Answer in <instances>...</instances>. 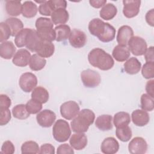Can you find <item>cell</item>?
Segmentation results:
<instances>
[{"instance_id": "1", "label": "cell", "mask_w": 154, "mask_h": 154, "mask_svg": "<svg viewBox=\"0 0 154 154\" xmlns=\"http://www.w3.org/2000/svg\"><path fill=\"white\" fill-rule=\"evenodd\" d=\"M88 28L91 34L102 42L108 43L112 41L115 38L116 29L114 27L99 18H94L90 20Z\"/></svg>"}, {"instance_id": "2", "label": "cell", "mask_w": 154, "mask_h": 154, "mask_svg": "<svg viewBox=\"0 0 154 154\" xmlns=\"http://www.w3.org/2000/svg\"><path fill=\"white\" fill-rule=\"evenodd\" d=\"M88 60L92 66L101 70H108L114 64L112 56L99 48H94L90 51L88 54Z\"/></svg>"}, {"instance_id": "3", "label": "cell", "mask_w": 154, "mask_h": 154, "mask_svg": "<svg viewBox=\"0 0 154 154\" xmlns=\"http://www.w3.org/2000/svg\"><path fill=\"white\" fill-rule=\"evenodd\" d=\"M95 120V114L90 109H83L79 111L78 115L70 123L72 131L76 133H84Z\"/></svg>"}, {"instance_id": "4", "label": "cell", "mask_w": 154, "mask_h": 154, "mask_svg": "<svg viewBox=\"0 0 154 154\" xmlns=\"http://www.w3.org/2000/svg\"><path fill=\"white\" fill-rule=\"evenodd\" d=\"M54 23L51 19L40 17L35 21V27L38 37L43 41L51 42L55 40L56 34L55 29H53Z\"/></svg>"}, {"instance_id": "5", "label": "cell", "mask_w": 154, "mask_h": 154, "mask_svg": "<svg viewBox=\"0 0 154 154\" xmlns=\"http://www.w3.org/2000/svg\"><path fill=\"white\" fill-rule=\"evenodd\" d=\"M71 129L69 123L63 119L56 121L52 128V135L54 139L60 143L66 141L71 135Z\"/></svg>"}, {"instance_id": "6", "label": "cell", "mask_w": 154, "mask_h": 154, "mask_svg": "<svg viewBox=\"0 0 154 154\" xmlns=\"http://www.w3.org/2000/svg\"><path fill=\"white\" fill-rule=\"evenodd\" d=\"M81 79L84 85L87 88H94L98 86L101 81L100 74L91 69L82 71Z\"/></svg>"}, {"instance_id": "7", "label": "cell", "mask_w": 154, "mask_h": 154, "mask_svg": "<svg viewBox=\"0 0 154 154\" xmlns=\"http://www.w3.org/2000/svg\"><path fill=\"white\" fill-rule=\"evenodd\" d=\"M128 49L135 56H141L144 54L147 45L146 40L139 36H133L129 40Z\"/></svg>"}, {"instance_id": "8", "label": "cell", "mask_w": 154, "mask_h": 154, "mask_svg": "<svg viewBox=\"0 0 154 154\" xmlns=\"http://www.w3.org/2000/svg\"><path fill=\"white\" fill-rule=\"evenodd\" d=\"M80 111L78 103L73 100L64 102L60 106V113L61 116L66 120L73 119Z\"/></svg>"}, {"instance_id": "9", "label": "cell", "mask_w": 154, "mask_h": 154, "mask_svg": "<svg viewBox=\"0 0 154 154\" xmlns=\"http://www.w3.org/2000/svg\"><path fill=\"white\" fill-rule=\"evenodd\" d=\"M37 84V78L32 73L25 72L22 74L19 78V87L24 92H31L35 88Z\"/></svg>"}, {"instance_id": "10", "label": "cell", "mask_w": 154, "mask_h": 154, "mask_svg": "<svg viewBox=\"0 0 154 154\" xmlns=\"http://www.w3.org/2000/svg\"><path fill=\"white\" fill-rule=\"evenodd\" d=\"M37 123L43 128H49L56 120V114L50 109H43L40 111L36 116Z\"/></svg>"}, {"instance_id": "11", "label": "cell", "mask_w": 154, "mask_h": 154, "mask_svg": "<svg viewBox=\"0 0 154 154\" xmlns=\"http://www.w3.org/2000/svg\"><path fill=\"white\" fill-rule=\"evenodd\" d=\"M123 4V13L126 17L132 18L138 15L140 12L141 1L124 0Z\"/></svg>"}, {"instance_id": "12", "label": "cell", "mask_w": 154, "mask_h": 154, "mask_svg": "<svg viewBox=\"0 0 154 154\" xmlns=\"http://www.w3.org/2000/svg\"><path fill=\"white\" fill-rule=\"evenodd\" d=\"M147 143L142 137L134 138L128 144V150L132 154H144L147 150Z\"/></svg>"}, {"instance_id": "13", "label": "cell", "mask_w": 154, "mask_h": 154, "mask_svg": "<svg viewBox=\"0 0 154 154\" xmlns=\"http://www.w3.org/2000/svg\"><path fill=\"white\" fill-rule=\"evenodd\" d=\"M87 35L85 33L78 29H73L71 31L69 40L70 45L75 48H81L87 43Z\"/></svg>"}, {"instance_id": "14", "label": "cell", "mask_w": 154, "mask_h": 154, "mask_svg": "<svg viewBox=\"0 0 154 154\" xmlns=\"http://www.w3.org/2000/svg\"><path fill=\"white\" fill-rule=\"evenodd\" d=\"M134 35L132 28L128 25H123L118 30L116 39L119 45L126 46L129 40Z\"/></svg>"}, {"instance_id": "15", "label": "cell", "mask_w": 154, "mask_h": 154, "mask_svg": "<svg viewBox=\"0 0 154 154\" xmlns=\"http://www.w3.org/2000/svg\"><path fill=\"white\" fill-rule=\"evenodd\" d=\"M31 57V54L28 50L20 49L14 55L12 62L16 66L26 67L29 63Z\"/></svg>"}, {"instance_id": "16", "label": "cell", "mask_w": 154, "mask_h": 154, "mask_svg": "<svg viewBox=\"0 0 154 154\" xmlns=\"http://www.w3.org/2000/svg\"><path fill=\"white\" fill-rule=\"evenodd\" d=\"M119 149V142L112 137L105 138L100 146V150L105 154H114L118 152Z\"/></svg>"}, {"instance_id": "17", "label": "cell", "mask_w": 154, "mask_h": 154, "mask_svg": "<svg viewBox=\"0 0 154 154\" xmlns=\"http://www.w3.org/2000/svg\"><path fill=\"white\" fill-rule=\"evenodd\" d=\"M88 140L84 133H76L72 134L69 140L70 146L75 150H81L84 149L87 145Z\"/></svg>"}, {"instance_id": "18", "label": "cell", "mask_w": 154, "mask_h": 154, "mask_svg": "<svg viewBox=\"0 0 154 154\" xmlns=\"http://www.w3.org/2000/svg\"><path fill=\"white\" fill-rule=\"evenodd\" d=\"M133 123L137 126H146L150 120V117L146 111L143 109H135L131 114Z\"/></svg>"}, {"instance_id": "19", "label": "cell", "mask_w": 154, "mask_h": 154, "mask_svg": "<svg viewBox=\"0 0 154 154\" xmlns=\"http://www.w3.org/2000/svg\"><path fill=\"white\" fill-rule=\"evenodd\" d=\"M55 51V46L51 42L43 41L42 40L39 43L35 52L43 58H49L51 57Z\"/></svg>"}, {"instance_id": "20", "label": "cell", "mask_w": 154, "mask_h": 154, "mask_svg": "<svg viewBox=\"0 0 154 154\" xmlns=\"http://www.w3.org/2000/svg\"><path fill=\"white\" fill-rule=\"evenodd\" d=\"M95 126L102 131H109L112 129V117L109 114L99 116L95 120Z\"/></svg>"}, {"instance_id": "21", "label": "cell", "mask_w": 154, "mask_h": 154, "mask_svg": "<svg viewBox=\"0 0 154 154\" xmlns=\"http://www.w3.org/2000/svg\"><path fill=\"white\" fill-rule=\"evenodd\" d=\"M41 41L42 39L38 37L36 30L30 28L26 38V48L31 52H35Z\"/></svg>"}, {"instance_id": "22", "label": "cell", "mask_w": 154, "mask_h": 154, "mask_svg": "<svg viewBox=\"0 0 154 154\" xmlns=\"http://www.w3.org/2000/svg\"><path fill=\"white\" fill-rule=\"evenodd\" d=\"M16 48L11 41L3 42L0 45V55L6 60L11 59L16 53Z\"/></svg>"}, {"instance_id": "23", "label": "cell", "mask_w": 154, "mask_h": 154, "mask_svg": "<svg viewBox=\"0 0 154 154\" xmlns=\"http://www.w3.org/2000/svg\"><path fill=\"white\" fill-rule=\"evenodd\" d=\"M51 16L54 25H64L69 19V12L64 8H58L54 10Z\"/></svg>"}, {"instance_id": "24", "label": "cell", "mask_w": 154, "mask_h": 154, "mask_svg": "<svg viewBox=\"0 0 154 154\" xmlns=\"http://www.w3.org/2000/svg\"><path fill=\"white\" fill-rule=\"evenodd\" d=\"M130 51L126 46L117 45L114 48L112 55L113 58L119 62H123L126 61L130 57Z\"/></svg>"}, {"instance_id": "25", "label": "cell", "mask_w": 154, "mask_h": 154, "mask_svg": "<svg viewBox=\"0 0 154 154\" xmlns=\"http://www.w3.org/2000/svg\"><path fill=\"white\" fill-rule=\"evenodd\" d=\"M125 71L129 75H135L138 73L141 67V64L140 61L135 57H131L128 59L123 64Z\"/></svg>"}, {"instance_id": "26", "label": "cell", "mask_w": 154, "mask_h": 154, "mask_svg": "<svg viewBox=\"0 0 154 154\" xmlns=\"http://www.w3.org/2000/svg\"><path fill=\"white\" fill-rule=\"evenodd\" d=\"M49 98L48 91L42 86L36 87L32 91L31 99L37 100L41 103H46Z\"/></svg>"}, {"instance_id": "27", "label": "cell", "mask_w": 154, "mask_h": 154, "mask_svg": "<svg viewBox=\"0 0 154 154\" xmlns=\"http://www.w3.org/2000/svg\"><path fill=\"white\" fill-rule=\"evenodd\" d=\"M117 13V7L112 3H108L102 7L99 11V14L102 19L109 20L112 19L116 16Z\"/></svg>"}, {"instance_id": "28", "label": "cell", "mask_w": 154, "mask_h": 154, "mask_svg": "<svg viewBox=\"0 0 154 154\" xmlns=\"http://www.w3.org/2000/svg\"><path fill=\"white\" fill-rule=\"evenodd\" d=\"M22 4L20 1H5V10L8 14L11 16H17L20 14Z\"/></svg>"}, {"instance_id": "29", "label": "cell", "mask_w": 154, "mask_h": 154, "mask_svg": "<svg viewBox=\"0 0 154 154\" xmlns=\"http://www.w3.org/2000/svg\"><path fill=\"white\" fill-rule=\"evenodd\" d=\"M38 9L37 5L32 1H26L22 4V14L26 18L34 17L37 13Z\"/></svg>"}, {"instance_id": "30", "label": "cell", "mask_w": 154, "mask_h": 154, "mask_svg": "<svg viewBox=\"0 0 154 154\" xmlns=\"http://www.w3.org/2000/svg\"><path fill=\"white\" fill-rule=\"evenodd\" d=\"M131 122V117L129 113L124 111L118 112L115 114L113 119L114 126L117 128H121L128 126Z\"/></svg>"}, {"instance_id": "31", "label": "cell", "mask_w": 154, "mask_h": 154, "mask_svg": "<svg viewBox=\"0 0 154 154\" xmlns=\"http://www.w3.org/2000/svg\"><path fill=\"white\" fill-rule=\"evenodd\" d=\"M56 34L55 40L57 42H63L69 38L71 29L67 25H60L55 28Z\"/></svg>"}, {"instance_id": "32", "label": "cell", "mask_w": 154, "mask_h": 154, "mask_svg": "<svg viewBox=\"0 0 154 154\" xmlns=\"http://www.w3.org/2000/svg\"><path fill=\"white\" fill-rule=\"evenodd\" d=\"M46 64V60L38 55L34 54L31 55L29 66L30 69L33 71H38L43 69Z\"/></svg>"}, {"instance_id": "33", "label": "cell", "mask_w": 154, "mask_h": 154, "mask_svg": "<svg viewBox=\"0 0 154 154\" xmlns=\"http://www.w3.org/2000/svg\"><path fill=\"white\" fill-rule=\"evenodd\" d=\"M5 22L9 26L11 31V36H16V35L23 29V22L18 18L13 17L7 18Z\"/></svg>"}, {"instance_id": "34", "label": "cell", "mask_w": 154, "mask_h": 154, "mask_svg": "<svg viewBox=\"0 0 154 154\" xmlns=\"http://www.w3.org/2000/svg\"><path fill=\"white\" fill-rule=\"evenodd\" d=\"M12 114L14 118L19 120L26 119L30 116L24 104H18L14 106L12 109Z\"/></svg>"}, {"instance_id": "35", "label": "cell", "mask_w": 154, "mask_h": 154, "mask_svg": "<svg viewBox=\"0 0 154 154\" xmlns=\"http://www.w3.org/2000/svg\"><path fill=\"white\" fill-rule=\"evenodd\" d=\"M116 135L117 138L123 142L128 141L132 136V132L129 126H126L121 128H117Z\"/></svg>"}, {"instance_id": "36", "label": "cell", "mask_w": 154, "mask_h": 154, "mask_svg": "<svg viewBox=\"0 0 154 154\" xmlns=\"http://www.w3.org/2000/svg\"><path fill=\"white\" fill-rule=\"evenodd\" d=\"M40 148L38 144L34 141H27L21 146L22 153H39Z\"/></svg>"}, {"instance_id": "37", "label": "cell", "mask_w": 154, "mask_h": 154, "mask_svg": "<svg viewBox=\"0 0 154 154\" xmlns=\"http://www.w3.org/2000/svg\"><path fill=\"white\" fill-rule=\"evenodd\" d=\"M141 108L143 110L152 111L154 108L153 97L147 94H143L140 99Z\"/></svg>"}, {"instance_id": "38", "label": "cell", "mask_w": 154, "mask_h": 154, "mask_svg": "<svg viewBox=\"0 0 154 154\" xmlns=\"http://www.w3.org/2000/svg\"><path fill=\"white\" fill-rule=\"evenodd\" d=\"M30 28H25L22 29L15 36L14 43L18 48H22L26 45V38Z\"/></svg>"}, {"instance_id": "39", "label": "cell", "mask_w": 154, "mask_h": 154, "mask_svg": "<svg viewBox=\"0 0 154 154\" xmlns=\"http://www.w3.org/2000/svg\"><path fill=\"white\" fill-rule=\"evenodd\" d=\"M141 73L146 79H150L154 77V61L146 62L141 69Z\"/></svg>"}, {"instance_id": "40", "label": "cell", "mask_w": 154, "mask_h": 154, "mask_svg": "<svg viewBox=\"0 0 154 154\" xmlns=\"http://www.w3.org/2000/svg\"><path fill=\"white\" fill-rule=\"evenodd\" d=\"M25 105L27 111L30 114H38L42 109V103L32 99L29 100Z\"/></svg>"}, {"instance_id": "41", "label": "cell", "mask_w": 154, "mask_h": 154, "mask_svg": "<svg viewBox=\"0 0 154 154\" xmlns=\"http://www.w3.org/2000/svg\"><path fill=\"white\" fill-rule=\"evenodd\" d=\"M53 7L50 1H44V2L40 4L38 7V11L40 14L45 16H51L54 11Z\"/></svg>"}, {"instance_id": "42", "label": "cell", "mask_w": 154, "mask_h": 154, "mask_svg": "<svg viewBox=\"0 0 154 154\" xmlns=\"http://www.w3.org/2000/svg\"><path fill=\"white\" fill-rule=\"evenodd\" d=\"M0 32H1V37H0L1 43L3 42H5L11 35V29L5 22H2L0 23Z\"/></svg>"}, {"instance_id": "43", "label": "cell", "mask_w": 154, "mask_h": 154, "mask_svg": "<svg viewBox=\"0 0 154 154\" xmlns=\"http://www.w3.org/2000/svg\"><path fill=\"white\" fill-rule=\"evenodd\" d=\"M0 125L4 126L7 125L11 120V116L9 108H0Z\"/></svg>"}, {"instance_id": "44", "label": "cell", "mask_w": 154, "mask_h": 154, "mask_svg": "<svg viewBox=\"0 0 154 154\" xmlns=\"http://www.w3.org/2000/svg\"><path fill=\"white\" fill-rule=\"evenodd\" d=\"M15 152V147L13 143L10 141H5L1 147V153L13 154Z\"/></svg>"}, {"instance_id": "45", "label": "cell", "mask_w": 154, "mask_h": 154, "mask_svg": "<svg viewBox=\"0 0 154 154\" xmlns=\"http://www.w3.org/2000/svg\"><path fill=\"white\" fill-rule=\"evenodd\" d=\"M57 154H73L74 153V150L73 149V147L69 145L67 143L62 144L60 145L57 150Z\"/></svg>"}, {"instance_id": "46", "label": "cell", "mask_w": 154, "mask_h": 154, "mask_svg": "<svg viewBox=\"0 0 154 154\" xmlns=\"http://www.w3.org/2000/svg\"><path fill=\"white\" fill-rule=\"evenodd\" d=\"M11 105L10 98L6 94L0 95V108H9Z\"/></svg>"}, {"instance_id": "47", "label": "cell", "mask_w": 154, "mask_h": 154, "mask_svg": "<svg viewBox=\"0 0 154 154\" xmlns=\"http://www.w3.org/2000/svg\"><path fill=\"white\" fill-rule=\"evenodd\" d=\"M55 152V147L51 144L49 143H45L41 146L40 149L39 153H46V154H54Z\"/></svg>"}, {"instance_id": "48", "label": "cell", "mask_w": 154, "mask_h": 154, "mask_svg": "<svg viewBox=\"0 0 154 154\" xmlns=\"http://www.w3.org/2000/svg\"><path fill=\"white\" fill-rule=\"evenodd\" d=\"M54 10L58 8L66 9L67 7V2L65 0H50Z\"/></svg>"}, {"instance_id": "49", "label": "cell", "mask_w": 154, "mask_h": 154, "mask_svg": "<svg viewBox=\"0 0 154 154\" xmlns=\"http://www.w3.org/2000/svg\"><path fill=\"white\" fill-rule=\"evenodd\" d=\"M146 90L149 96L153 97H154V80H149L147 82L146 85Z\"/></svg>"}, {"instance_id": "50", "label": "cell", "mask_w": 154, "mask_h": 154, "mask_svg": "<svg viewBox=\"0 0 154 154\" xmlns=\"http://www.w3.org/2000/svg\"><path fill=\"white\" fill-rule=\"evenodd\" d=\"M144 58L146 62L149 61H154L153 57V46H150L149 48H147L144 53Z\"/></svg>"}, {"instance_id": "51", "label": "cell", "mask_w": 154, "mask_h": 154, "mask_svg": "<svg viewBox=\"0 0 154 154\" xmlns=\"http://www.w3.org/2000/svg\"><path fill=\"white\" fill-rule=\"evenodd\" d=\"M146 20L147 23L150 25L151 26H154L153 19H154V10L153 9H151L150 10L148 11L146 14Z\"/></svg>"}, {"instance_id": "52", "label": "cell", "mask_w": 154, "mask_h": 154, "mask_svg": "<svg viewBox=\"0 0 154 154\" xmlns=\"http://www.w3.org/2000/svg\"><path fill=\"white\" fill-rule=\"evenodd\" d=\"M89 3L94 8H99L106 3V0H90Z\"/></svg>"}]
</instances>
